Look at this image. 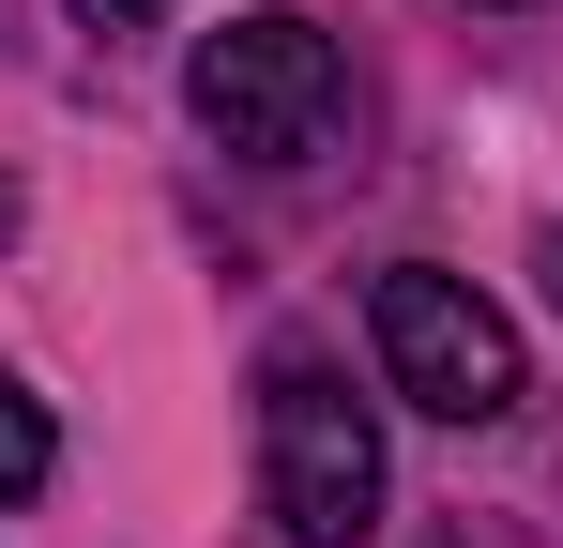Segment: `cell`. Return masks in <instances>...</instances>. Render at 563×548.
<instances>
[{"mask_svg":"<svg viewBox=\"0 0 563 548\" xmlns=\"http://www.w3.org/2000/svg\"><path fill=\"white\" fill-rule=\"evenodd\" d=\"M260 472H275L289 548H366L380 534V427H366V396L320 351L260 365Z\"/></svg>","mask_w":563,"mask_h":548,"instance_id":"obj_1","label":"cell"},{"mask_svg":"<svg viewBox=\"0 0 563 548\" xmlns=\"http://www.w3.org/2000/svg\"><path fill=\"white\" fill-rule=\"evenodd\" d=\"M198 122L229 138V153H260V168H289V153H320L335 138V107H351V62H335V31L320 15H229L213 46H198Z\"/></svg>","mask_w":563,"mask_h":548,"instance_id":"obj_3","label":"cell"},{"mask_svg":"<svg viewBox=\"0 0 563 548\" xmlns=\"http://www.w3.org/2000/svg\"><path fill=\"white\" fill-rule=\"evenodd\" d=\"M487 15H518V0H487Z\"/></svg>","mask_w":563,"mask_h":548,"instance_id":"obj_8","label":"cell"},{"mask_svg":"<svg viewBox=\"0 0 563 548\" xmlns=\"http://www.w3.org/2000/svg\"><path fill=\"white\" fill-rule=\"evenodd\" d=\"M549 305H563V229H549Z\"/></svg>","mask_w":563,"mask_h":548,"instance_id":"obj_7","label":"cell"},{"mask_svg":"<svg viewBox=\"0 0 563 548\" xmlns=\"http://www.w3.org/2000/svg\"><path fill=\"white\" fill-rule=\"evenodd\" d=\"M442 548H457V534H442Z\"/></svg>","mask_w":563,"mask_h":548,"instance_id":"obj_9","label":"cell"},{"mask_svg":"<svg viewBox=\"0 0 563 548\" xmlns=\"http://www.w3.org/2000/svg\"><path fill=\"white\" fill-rule=\"evenodd\" d=\"M168 0H77V31H153Z\"/></svg>","mask_w":563,"mask_h":548,"instance_id":"obj_5","label":"cell"},{"mask_svg":"<svg viewBox=\"0 0 563 548\" xmlns=\"http://www.w3.org/2000/svg\"><path fill=\"white\" fill-rule=\"evenodd\" d=\"M366 336H380V381L411 396V412H442V427H503L533 381H518V320L442 260H396L366 289Z\"/></svg>","mask_w":563,"mask_h":548,"instance_id":"obj_2","label":"cell"},{"mask_svg":"<svg viewBox=\"0 0 563 548\" xmlns=\"http://www.w3.org/2000/svg\"><path fill=\"white\" fill-rule=\"evenodd\" d=\"M46 396H15V381H0V503H31V487H46Z\"/></svg>","mask_w":563,"mask_h":548,"instance_id":"obj_4","label":"cell"},{"mask_svg":"<svg viewBox=\"0 0 563 548\" xmlns=\"http://www.w3.org/2000/svg\"><path fill=\"white\" fill-rule=\"evenodd\" d=\"M15 213H31V198H15V183H0V244H15Z\"/></svg>","mask_w":563,"mask_h":548,"instance_id":"obj_6","label":"cell"}]
</instances>
